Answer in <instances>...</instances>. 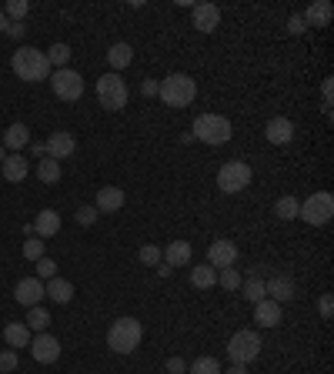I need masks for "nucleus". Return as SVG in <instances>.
Segmentation results:
<instances>
[{
  "mask_svg": "<svg viewBox=\"0 0 334 374\" xmlns=\"http://www.w3.org/2000/svg\"><path fill=\"white\" fill-rule=\"evenodd\" d=\"M31 354L37 358L41 364H54L57 358H60V341H57L54 334H37V338H31Z\"/></svg>",
  "mask_w": 334,
  "mask_h": 374,
  "instance_id": "12",
  "label": "nucleus"
},
{
  "mask_svg": "<svg viewBox=\"0 0 334 374\" xmlns=\"http://www.w3.org/2000/svg\"><path fill=\"white\" fill-rule=\"evenodd\" d=\"M23 257H27V261H41V257H44V241H41V237L23 241Z\"/></svg>",
  "mask_w": 334,
  "mask_h": 374,
  "instance_id": "38",
  "label": "nucleus"
},
{
  "mask_svg": "<svg viewBox=\"0 0 334 374\" xmlns=\"http://www.w3.org/2000/svg\"><path fill=\"white\" fill-rule=\"evenodd\" d=\"M264 294H271V301H278V304H284V301H294V281L284 274L271 277V281H264Z\"/></svg>",
  "mask_w": 334,
  "mask_h": 374,
  "instance_id": "18",
  "label": "nucleus"
},
{
  "mask_svg": "<svg viewBox=\"0 0 334 374\" xmlns=\"http://www.w3.org/2000/svg\"><path fill=\"white\" fill-rule=\"evenodd\" d=\"M217 23H221V7H214V4H194V11H190V27L194 31L214 33Z\"/></svg>",
  "mask_w": 334,
  "mask_h": 374,
  "instance_id": "10",
  "label": "nucleus"
},
{
  "mask_svg": "<svg viewBox=\"0 0 334 374\" xmlns=\"http://www.w3.org/2000/svg\"><path fill=\"white\" fill-rule=\"evenodd\" d=\"M17 371V351H0V374Z\"/></svg>",
  "mask_w": 334,
  "mask_h": 374,
  "instance_id": "40",
  "label": "nucleus"
},
{
  "mask_svg": "<svg viewBox=\"0 0 334 374\" xmlns=\"http://www.w3.org/2000/svg\"><path fill=\"white\" fill-rule=\"evenodd\" d=\"M247 184H251V164H244V161H227L217 171V187L224 194H241Z\"/></svg>",
  "mask_w": 334,
  "mask_h": 374,
  "instance_id": "8",
  "label": "nucleus"
},
{
  "mask_svg": "<svg viewBox=\"0 0 334 374\" xmlns=\"http://www.w3.org/2000/svg\"><path fill=\"white\" fill-rule=\"evenodd\" d=\"M190 244L188 241H171L164 247V261H167V267H181V265H188L190 261Z\"/></svg>",
  "mask_w": 334,
  "mask_h": 374,
  "instance_id": "25",
  "label": "nucleus"
},
{
  "mask_svg": "<svg viewBox=\"0 0 334 374\" xmlns=\"http://www.w3.org/2000/svg\"><path fill=\"white\" fill-rule=\"evenodd\" d=\"M67 60H70V47L67 44H54L50 50H47V64L57 67V70H64Z\"/></svg>",
  "mask_w": 334,
  "mask_h": 374,
  "instance_id": "33",
  "label": "nucleus"
},
{
  "mask_svg": "<svg viewBox=\"0 0 334 374\" xmlns=\"http://www.w3.org/2000/svg\"><path fill=\"white\" fill-rule=\"evenodd\" d=\"M31 154H37V157H47V147H44V144H31Z\"/></svg>",
  "mask_w": 334,
  "mask_h": 374,
  "instance_id": "48",
  "label": "nucleus"
},
{
  "mask_svg": "<svg viewBox=\"0 0 334 374\" xmlns=\"http://www.w3.org/2000/svg\"><path fill=\"white\" fill-rule=\"evenodd\" d=\"M37 177H41L44 184H57V181H60V164L50 161V157H44V161L37 164Z\"/></svg>",
  "mask_w": 334,
  "mask_h": 374,
  "instance_id": "30",
  "label": "nucleus"
},
{
  "mask_svg": "<svg viewBox=\"0 0 334 374\" xmlns=\"http://www.w3.org/2000/svg\"><path fill=\"white\" fill-rule=\"evenodd\" d=\"M33 267H37V281H50V277H57L54 257H41V261H33Z\"/></svg>",
  "mask_w": 334,
  "mask_h": 374,
  "instance_id": "35",
  "label": "nucleus"
},
{
  "mask_svg": "<svg viewBox=\"0 0 334 374\" xmlns=\"http://www.w3.org/2000/svg\"><path fill=\"white\" fill-rule=\"evenodd\" d=\"M298 208H301V201L288 194V198H281L278 204H274V214H278L281 220H294V218H298Z\"/></svg>",
  "mask_w": 334,
  "mask_h": 374,
  "instance_id": "32",
  "label": "nucleus"
},
{
  "mask_svg": "<svg viewBox=\"0 0 334 374\" xmlns=\"http://www.w3.org/2000/svg\"><path fill=\"white\" fill-rule=\"evenodd\" d=\"M4 151H14V154H21L23 147L31 144V131H27V124H11L7 131H4Z\"/></svg>",
  "mask_w": 334,
  "mask_h": 374,
  "instance_id": "19",
  "label": "nucleus"
},
{
  "mask_svg": "<svg viewBox=\"0 0 334 374\" xmlns=\"http://www.w3.org/2000/svg\"><path fill=\"white\" fill-rule=\"evenodd\" d=\"M264 134H267V141L271 144H291V137H294V124H291L288 117H271Z\"/></svg>",
  "mask_w": 334,
  "mask_h": 374,
  "instance_id": "21",
  "label": "nucleus"
},
{
  "mask_svg": "<svg viewBox=\"0 0 334 374\" xmlns=\"http://www.w3.org/2000/svg\"><path fill=\"white\" fill-rule=\"evenodd\" d=\"M33 237H41V241H44V237H54L57 231H60V214H57V210H41V214H37V218H33Z\"/></svg>",
  "mask_w": 334,
  "mask_h": 374,
  "instance_id": "15",
  "label": "nucleus"
},
{
  "mask_svg": "<svg viewBox=\"0 0 334 374\" xmlns=\"http://www.w3.org/2000/svg\"><path fill=\"white\" fill-rule=\"evenodd\" d=\"M4 161H7V154H4V144H0V164H4Z\"/></svg>",
  "mask_w": 334,
  "mask_h": 374,
  "instance_id": "50",
  "label": "nucleus"
},
{
  "mask_svg": "<svg viewBox=\"0 0 334 374\" xmlns=\"http://www.w3.org/2000/svg\"><path fill=\"white\" fill-rule=\"evenodd\" d=\"M157 97L164 100L167 107L184 110L190 100L198 97V84H194V78H188V74H171V78H164L157 84Z\"/></svg>",
  "mask_w": 334,
  "mask_h": 374,
  "instance_id": "2",
  "label": "nucleus"
},
{
  "mask_svg": "<svg viewBox=\"0 0 334 374\" xmlns=\"http://www.w3.org/2000/svg\"><path fill=\"white\" fill-rule=\"evenodd\" d=\"M227 354H231V364H251L261 354V338L257 331H234V338L227 341Z\"/></svg>",
  "mask_w": 334,
  "mask_h": 374,
  "instance_id": "7",
  "label": "nucleus"
},
{
  "mask_svg": "<svg viewBox=\"0 0 334 374\" xmlns=\"http://www.w3.org/2000/svg\"><path fill=\"white\" fill-rule=\"evenodd\" d=\"M301 17H304V27H328L331 17H334V7L328 4V0H314L311 7L301 14Z\"/></svg>",
  "mask_w": 334,
  "mask_h": 374,
  "instance_id": "16",
  "label": "nucleus"
},
{
  "mask_svg": "<svg viewBox=\"0 0 334 374\" xmlns=\"http://www.w3.org/2000/svg\"><path fill=\"white\" fill-rule=\"evenodd\" d=\"M44 297H50L54 304H70V297H74V284L64 281V277H50L44 287Z\"/></svg>",
  "mask_w": 334,
  "mask_h": 374,
  "instance_id": "24",
  "label": "nucleus"
},
{
  "mask_svg": "<svg viewBox=\"0 0 334 374\" xmlns=\"http://www.w3.org/2000/svg\"><path fill=\"white\" fill-rule=\"evenodd\" d=\"M27 11H31V4H27V0H11V4L4 7V14H7V17H14V23H23Z\"/></svg>",
  "mask_w": 334,
  "mask_h": 374,
  "instance_id": "37",
  "label": "nucleus"
},
{
  "mask_svg": "<svg viewBox=\"0 0 334 374\" xmlns=\"http://www.w3.org/2000/svg\"><path fill=\"white\" fill-rule=\"evenodd\" d=\"M288 33H294V37L304 33V17H301V14H291L288 17Z\"/></svg>",
  "mask_w": 334,
  "mask_h": 374,
  "instance_id": "44",
  "label": "nucleus"
},
{
  "mask_svg": "<svg viewBox=\"0 0 334 374\" xmlns=\"http://www.w3.org/2000/svg\"><path fill=\"white\" fill-rule=\"evenodd\" d=\"M47 324H50V314H47L41 304H37V308H27V328L37 331V334H44Z\"/></svg>",
  "mask_w": 334,
  "mask_h": 374,
  "instance_id": "29",
  "label": "nucleus"
},
{
  "mask_svg": "<svg viewBox=\"0 0 334 374\" xmlns=\"http://www.w3.org/2000/svg\"><path fill=\"white\" fill-rule=\"evenodd\" d=\"M217 284H221L224 291H241V271H237V267H221V271H217Z\"/></svg>",
  "mask_w": 334,
  "mask_h": 374,
  "instance_id": "31",
  "label": "nucleus"
},
{
  "mask_svg": "<svg viewBox=\"0 0 334 374\" xmlns=\"http://www.w3.org/2000/svg\"><path fill=\"white\" fill-rule=\"evenodd\" d=\"M190 134H194V141H204V144H227L231 141V121L227 117H221V114H200L198 121H194V127H190Z\"/></svg>",
  "mask_w": 334,
  "mask_h": 374,
  "instance_id": "4",
  "label": "nucleus"
},
{
  "mask_svg": "<svg viewBox=\"0 0 334 374\" xmlns=\"http://www.w3.org/2000/svg\"><path fill=\"white\" fill-rule=\"evenodd\" d=\"M331 94H334V80L328 78L321 84V97H324V114H331Z\"/></svg>",
  "mask_w": 334,
  "mask_h": 374,
  "instance_id": "42",
  "label": "nucleus"
},
{
  "mask_svg": "<svg viewBox=\"0 0 334 374\" xmlns=\"http://www.w3.org/2000/svg\"><path fill=\"white\" fill-rule=\"evenodd\" d=\"M44 147H47V157L60 164L64 157H70L74 151H77V141H74V134H67V131H54L50 137H47V144H44Z\"/></svg>",
  "mask_w": 334,
  "mask_h": 374,
  "instance_id": "11",
  "label": "nucleus"
},
{
  "mask_svg": "<svg viewBox=\"0 0 334 374\" xmlns=\"http://www.w3.org/2000/svg\"><path fill=\"white\" fill-rule=\"evenodd\" d=\"M334 214V198L328 194V191H318V194H311V198L304 201L298 208V218L308 220L311 228H321V224H328Z\"/></svg>",
  "mask_w": 334,
  "mask_h": 374,
  "instance_id": "6",
  "label": "nucleus"
},
{
  "mask_svg": "<svg viewBox=\"0 0 334 374\" xmlns=\"http://www.w3.org/2000/svg\"><path fill=\"white\" fill-rule=\"evenodd\" d=\"M50 90H54L60 100H80L84 97V78H80L77 70H70V67L54 70V74H50Z\"/></svg>",
  "mask_w": 334,
  "mask_h": 374,
  "instance_id": "9",
  "label": "nucleus"
},
{
  "mask_svg": "<svg viewBox=\"0 0 334 374\" xmlns=\"http://www.w3.org/2000/svg\"><path fill=\"white\" fill-rule=\"evenodd\" d=\"M141 94H144V97H154V94H157V84H154L151 78H147L144 84H141Z\"/></svg>",
  "mask_w": 334,
  "mask_h": 374,
  "instance_id": "46",
  "label": "nucleus"
},
{
  "mask_svg": "<svg viewBox=\"0 0 334 374\" xmlns=\"http://www.w3.org/2000/svg\"><path fill=\"white\" fill-rule=\"evenodd\" d=\"M97 100L104 110H124L127 107V84L121 80V74H100L97 80Z\"/></svg>",
  "mask_w": 334,
  "mask_h": 374,
  "instance_id": "5",
  "label": "nucleus"
},
{
  "mask_svg": "<svg viewBox=\"0 0 334 374\" xmlns=\"http://www.w3.org/2000/svg\"><path fill=\"white\" fill-rule=\"evenodd\" d=\"M188 371L190 374H221V364H217V358H198Z\"/></svg>",
  "mask_w": 334,
  "mask_h": 374,
  "instance_id": "34",
  "label": "nucleus"
},
{
  "mask_svg": "<svg viewBox=\"0 0 334 374\" xmlns=\"http://www.w3.org/2000/svg\"><path fill=\"white\" fill-rule=\"evenodd\" d=\"M318 311H321V318H324V321H331V318H334V297H331V294H324V297H321V304H318Z\"/></svg>",
  "mask_w": 334,
  "mask_h": 374,
  "instance_id": "41",
  "label": "nucleus"
},
{
  "mask_svg": "<svg viewBox=\"0 0 334 374\" xmlns=\"http://www.w3.org/2000/svg\"><path fill=\"white\" fill-rule=\"evenodd\" d=\"M167 374H184L188 371V361H184V358H167Z\"/></svg>",
  "mask_w": 334,
  "mask_h": 374,
  "instance_id": "43",
  "label": "nucleus"
},
{
  "mask_svg": "<svg viewBox=\"0 0 334 374\" xmlns=\"http://www.w3.org/2000/svg\"><path fill=\"white\" fill-rule=\"evenodd\" d=\"M241 294L251 301V304H257V301H264V281L261 277H247V281H241Z\"/></svg>",
  "mask_w": 334,
  "mask_h": 374,
  "instance_id": "28",
  "label": "nucleus"
},
{
  "mask_svg": "<svg viewBox=\"0 0 334 374\" xmlns=\"http://www.w3.org/2000/svg\"><path fill=\"white\" fill-rule=\"evenodd\" d=\"M221 374H251L244 368V364H231V368H227V371H221Z\"/></svg>",
  "mask_w": 334,
  "mask_h": 374,
  "instance_id": "47",
  "label": "nucleus"
},
{
  "mask_svg": "<svg viewBox=\"0 0 334 374\" xmlns=\"http://www.w3.org/2000/svg\"><path fill=\"white\" fill-rule=\"evenodd\" d=\"M144 338V328H141V321L137 318H117L107 331V348L117 354H131L137 351V344Z\"/></svg>",
  "mask_w": 334,
  "mask_h": 374,
  "instance_id": "3",
  "label": "nucleus"
},
{
  "mask_svg": "<svg viewBox=\"0 0 334 374\" xmlns=\"http://www.w3.org/2000/svg\"><path fill=\"white\" fill-rule=\"evenodd\" d=\"M234 261H237V247H234V241H227V237H217V241L208 247V265L211 267H234Z\"/></svg>",
  "mask_w": 334,
  "mask_h": 374,
  "instance_id": "14",
  "label": "nucleus"
},
{
  "mask_svg": "<svg viewBox=\"0 0 334 374\" xmlns=\"http://www.w3.org/2000/svg\"><path fill=\"white\" fill-rule=\"evenodd\" d=\"M4 341H7L11 351H17V348H31V328L21 324V321H11V324L4 328Z\"/></svg>",
  "mask_w": 334,
  "mask_h": 374,
  "instance_id": "23",
  "label": "nucleus"
},
{
  "mask_svg": "<svg viewBox=\"0 0 334 374\" xmlns=\"http://www.w3.org/2000/svg\"><path fill=\"white\" fill-rule=\"evenodd\" d=\"M0 171H4V181H11V184H21L23 177L31 174V164H27V157L23 154H11L4 164H0Z\"/></svg>",
  "mask_w": 334,
  "mask_h": 374,
  "instance_id": "20",
  "label": "nucleus"
},
{
  "mask_svg": "<svg viewBox=\"0 0 334 374\" xmlns=\"http://www.w3.org/2000/svg\"><path fill=\"white\" fill-rule=\"evenodd\" d=\"M7 33H11L14 41H21L23 33H27V27H23V23H11V27H7Z\"/></svg>",
  "mask_w": 334,
  "mask_h": 374,
  "instance_id": "45",
  "label": "nucleus"
},
{
  "mask_svg": "<svg viewBox=\"0 0 334 374\" xmlns=\"http://www.w3.org/2000/svg\"><path fill=\"white\" fill-rule=\"evenodd\" d=\"M134 60V50H131V44H114L111 50H107V64L114 67V74L117 70H124V67Z\"/></svg>",
  "mask_w": 334,
  "mask_h": 374,
  "instance_id": "27",
  "label": "nucleus"
},
{
  "mask_svg": "<svg viewBox=\"0 0 334 374\" xmlns=\"http://www.w3.org/2000/svg\"><path fill=\"white\" fill-rule=\"evenodd\" d=\"M254 321L261 324V328H278L281 324V304L278 301H271V297L257 301L254 304Z\"/></svg>",
  "mask_w": 334,
  "mask_h": 374,
  "instance_id": "17",
  "label": "nucleus"
},
{
  "mask_svg": "<svg viewBox=\"0 0 334 374\" xmlns=\"http://www.w3.org/2000/svg\"><path fill=\"white\" fill-rule=\"evenodd\" d=\"M14 297H17V304H23V308H37L41 297H44V281H37V277H21L17 287H14Z\"/></svg>",
  "mask_w": 334,
  "mask_h": 374,
  "instance_id": "13",
  "label": "nucleus"
},
{
  "mask_svg": "<svg viewBox=\"0 0 334 374\" xmlns=\"http://www.w3.org/2000/svg\"><path fill=\"white\" fill-rule=\"evenodd\" d=\"M190 284L198 287V291H211L217 284V267H211V265L190 267Z\"/></svg>",
  "mask_w": 334,
  "mask_h": 374,
  "instance_id": "26",
  "label": "nucleus"
},
{
  "mask_svg": "<svg viewBox=\"0 0 334 374\" xmlns=\"http://www.w3.org/2000/svg\"><path fill=\"white\" fill-rule=\"evenodd\" d=\"M11 67L14 74L27 84H37V80H47L50 74V64H47V54L44 50H37V47H17L11 57Z\"/></svg>",
  "mask_w": 334,
  "mask_h": 374,
  "instance_id": "1",
  "label": "nucleus"
},
{
  "mask_svg": "<svg viewBox=\"0 0 334 374\" xmlns=\"http://www.w3.org/2000/svg\"><path fill=\"white\" fill-rule=\"evenodd\" d=\"M7 27H11V21H7V14H4V11H0V33H4V31H7Z\"/></svg>",
  "mask_w": 334,
  "mask_h": 374,
  "instance_id": "49",
  "label": "nucleus"
},
{
  "mask_svg": "<svg viewBox=\"0 0 334 374\" xmlns=\"http://www.w3.org/2000/svg\"><path fill=\"white\" fill-rule=\"evenodd\" d=\"M137 257H141V265L154 267V265H161V257H164V251H161L157 244H144V247H141V254H137Z\"/></svg>",
  "mask_w": 334,
  "mask_h": 374,
  "instance_id": "36",
  "label": "nucleus"
},
{
  "mask_svg": "<svg viewBox=\"0 0 334 374\" xmlns=\"http://www.w3.org/2000/svg\"><path fill=\"white\" fill-rule=\"evenodd\" d=\"M94 208L100 210V214H114V210L124 208V191L121 187H100L97 191V204Z\"/></svg>",
  "mask_w": 334,
  "mask_h": 374,
  "instance_id": "22",
  "label": "nucleus"
},
{
  "mask_svg": "<svg viewBox=\"0 0 334 374\" xmlns=\"http://www.w3.org/2000/svg\"><path fill=\"white\" fill-rule=\"evenodd\" d=\"M97 218H100V210L94 208V204H84V208H77V224H84V228H90Z\"/></svg>",
  "mask_w": 334,
  "mask_h": 374,
  "instance_id": "39",
  "label": "nucleus"
}]
</instances>
